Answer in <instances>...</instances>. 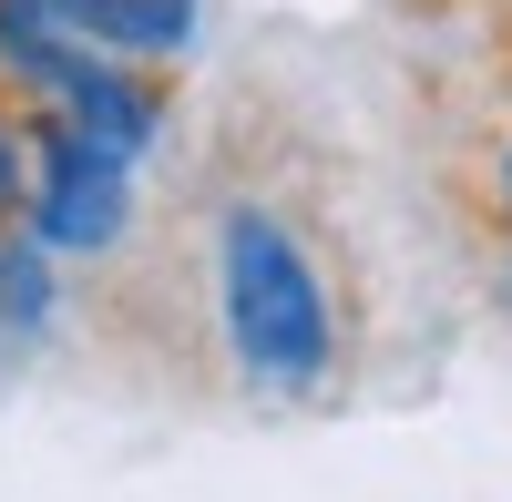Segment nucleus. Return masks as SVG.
Segmentation results:
<instances>
[{"mask_svg": "<svg viewBox=\"0 0 512 502\" xmlns=\"http://www.w3.org/2000/svg\"><path fill=\"white\" fill-rule=\"evenodd\" d=\"M502 62H512V52H502Z\"/></svg>", "mask_w": 512, "mask_h": 502, "instance_id": "10", "label": "nucleus"}, {"mask_svg": "<svg viewBox=\"0 0 512 502\" xmlns=\"http://www.w3.org/2000/svg\"><path fill=\"white\" fill-rule=\"evenodd\" d=\"M205 267H216V328H226L236 380L256 400H318L349 359V328H338V287L308 226L267 195H236L205 226Z\"/></svg>", "mask_w": 512, "mask_h": 502, "instance_id": "1", "label": "nucleus"}, {"mask_svg": "<svg viewBox=\"0 0 512 502\" xmlns=\"http://www.w3.org/2000/svg\"><path fill=\"white\" fill-rule=\"evenodd\" d=\"M21 113L62 123V134L103 144V154H123V164H144V154L164 144V72L113 62V52H72L41 93H21Z\"/></svg>", "mask_w": 512, "mask_h": 502, "instance_id": "3", "label": "nucleus"}, {"mask_svg": "<svg viewBox=\"0 0 512 502\" xmlns=\"http://www.w3.org/2000/svg\"><path fill=\"white\" fill-rule=\"evenodd\" d=\"M492 298L512 308V236H502V257H492Z\"/></svg>", "mask_w": 512, "mask_h": 502, "instance_id": "9", "label": "nucleus"}, {"mask_svg": "<svg viewBox=\"0 0 512 502\" xmlns=\"http://www.w3.org/2000/svg\"><path fill=\"white\" fill-rule=\"evenodd\" d=\"M52 328H62V257H41L11 226L0 236V349H41Z\"/></svg>", "mask_w": 512, "mask_h": 502, "instance_id": "6", "label": "nucleus"}, {"mask_svg": "<svg viewBox=\"0 0 512 502\" xmlns=\"http://www.w3.org/2000/svg\"><path fill=\"white\" fill-rule=\"evenodd\" d=\"M492 216H502V236H512V134H502V154H492Z\"/></svg>", "mask_w": 512, "mask_h": 502, "instance_id": "8", "label": "nucleus"}, {"mask_svg": "<svg viewBox=\"0 0 512 502\" xmlns=\"http://www.w3.org/2000/svg\"><path fill=\"white\" fill-rule=\"evenodd\" d=\"M72 52H103L93 31H82V11L72 0H0V93H41Z\"/></svg>", "mask_w": 512, "mask_h": 502, "instance_id": "4", "label": "nucleus"}, {"mask_svg": "<svg viewBox=\"0 0 512 502\" xmlns=\"http://www.w3.org/2000/svg\"><path fill=\"white\" fill-rule=\"evenodd\" d=\"M21 144H31V185H21V236L41 246V257H113L123 236H134V205H144V164H123L103 144L62 134V123L21 113Z\"/></svg>", "mask_w": 512, "mask_h": 502, "instance_id": "2", "label": "nucleus"}, {"mask_svg": "<svg viewBox=\"0 0 512 502\" xmlns=\"http://www.w3.org/2000/svg\"><path fill=\"white\" fill-rule=\"evenodd\" d=\"M21 185H31V144H21V103L0 93V236L21 226Z\"/></svg>", "mask_w": 512, "mask_h": 502, "instance_id": "7", "label": "nucleus"}, {"mask_svg": "<svg viewBox=\"0 0 512 502\" xmlns=\"http://www.w3.org/2000/svg\"><path fill=\"white\" fill-rule=\"evenodd\" d=\"M72 11H82V31H93L113 62H144V72L185 62L195 31H205V0H72Z\"/></svg>", "mask_w": 512, "mask_h": 502, "instance_id": "5", "label": "nucleus"}]
</instances>
